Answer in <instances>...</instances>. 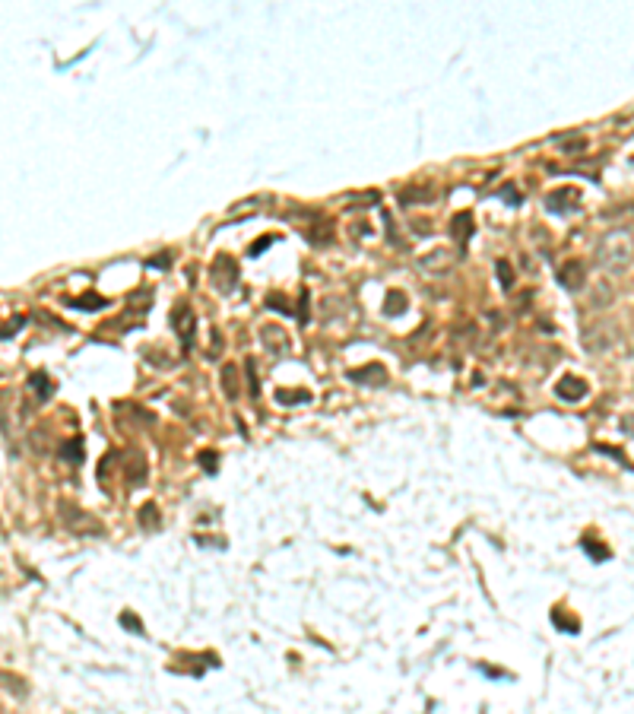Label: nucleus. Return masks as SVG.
Wrapping results in <instances>:
<instances>
[{"mask_svg":"<svg viewBox=\"0 0 634 714\" xmlns=\"http://www.w3.org/2000/svg\"><path fill=\"white\" fill-rule=\"evenodd\" d=\"M631 254H634V244H631V235L628 232H609V235H603L599 238V244H596V261H599V267H606V270H622V267H628L631 264Z\"/></svg>","mask_w":634,"mask_h":714,"instance_id":"1","label":"nucleus"},{"mask_svg":"<svg viewBox=\"0 0 634 714\" xmlns=\"http://www.w3.org/2000/svg\"><path fill=\"white\" fill-rule=\"evenodd\" d=\"M209 286H213L219 296H229L238 286V261L229 254H216V261L209 264Z\"/></svg>","mask_w":634,"mask_h":714,"instance_id":"2","label":"nucleus"},{"mask_svg":"<svg viewBox=\"0 0 634 714\" xmlns=\"http://www.w3.org/2000/svg\"><path fill=\"white\" fill-rule=\"evenodd\" d=\"M261 343H263V350L270 352V356H289V350H292V340H289V333H285L279 324H263L261 328Z\"/></svg>","mask_w":634,"mask_h":714,"instance_id":"3","label":"nucleus"},{"mask_svg":"<svg viewBox=\"0 0 634 714\" xmlns=\"http://www.w3.org/2000/svg\"><path fill=\"white\" fill-rule=\"evenodd\" d=\"M172 328L178 330V337H181V346L187 350L190 343H194V328H197V321H194V311H190V305L187 302H178L172 308Z\"/></svg>","mask_w":634,"mask_h":714,"instance_id":"4","label":"nucleus"},{"mask_svg":"<svg viewBox=\"0 0 634 714\" xmlns=\"http://www.w3.org/2000/svg\"><path fill=\"white\" fill-rule=\"evenodd\" d=\"M577 203H581V194L574 188H558L545 194V210L549 213H568V210H577Z\"/></svg>","mask_w":634,"mask_h":714,"instance_id":"5","label":"nucleus"},{"mask_svg":"<svg viewBox=\"0 0 634 714\" xmlns=\"http://www.w3.org/2000/svg\"><path fill=\"white\" fill-rule=\"evenodd\" d=\"M558 283H562L564 289H571V292L584 289V283H587V264L584 261L562 264V267H558Z\"/></svg>","mask_w":634,"mask_h":714,"instance_id":"6","label":"nucleus"},{"mask_svg":"<svg viewBox=\"0 0 634 714\" xmlns=\"http://www.w3.org/2000/svg\"><path fill=\"white\" fill-rule=\"evenodd\" d=\"M349 381H356V384H368V387H384L387 384V369L381 362L362 365V369H349Z\"/></svg>","mask_w":634,"mask_h":714,"instance_id":"7","label":"nucleus"},{"mask_svg":"<svg viewBox=\"0 0 634 714\" xmlns=\"http://www.w3.org/2000/svg\"><path fill=\"white\" fill-rule=\"evenodd\" d=\"M587 391H590L587 381L577 378V375H564V378L555 384V394H558L562 400H568V404H577V400H584V397H587Z\"/></svg>","mask_w":634,"mask_h":714,"instance_id":"8","label":"nucleus"},{"mask_svg":"<svg viewBox=\"0 0 634 714\" xmlns=\"http://www.w3.org/2000/svg\"><path fill=\"white\" fill-rule=\"evenodd\" d=\"M454 261L457 257L451 254V251H444V248H438V251H428L425 257H419V267L425 270V274H447V270L454 267Z\"/></svg>","mask_w":634,"mask_h":714,"instance_id":"9","label":"nucleus"},{"mask_svg":"<svg viewBox=\"0 0 634 714\" xmlns=\"http://www.w3.org/2000/svg\"><path fill=\"white\" fill-rule=\"evenodd\" d=\"M469 235H473V213L469 210H460V213L451 216V238L460 244V251L466 248Z\"/></svg>","mask_w":634,"mask_h":714,"instance_id":"10","label":"nucleus"},{"mask_svg":"<svg viewBox=\"0 0 634 714\" xmlns=\"http://www.w3.org/2000/svg\"><path fill=\"white\" fill-rule=\"evenodd\" d=\"M219 381H222V394H226L229 400H238V394H241V381H238V365L235 362H226L219 369Z\"/></svg>","mask_w":634,"mask_h":714,"instance_id":"11","label":"nucleus"},{"mask_svg":"<svg viewBox=\"0 0 634 714\" xmlns=\"http://www.w3.org/2000/svg\"><path fill=\"white\" fill-rule=\"evenodd\" d=\"M127 482L131 486H143L146 482V460H143V454H131V460H127Z\"/></svg>","mask_w":634,"mask_h":714,"instance_id":"12","label":"nucleus"},{"mask_svg":"<svg viewBox=\"0 0 634 714\" xmlns=\"http://www.w3.org/2000/svg\"><path fill=\"white\" fill-rule=\"evenodd\" d=\"M136 521H140L143 530H155L159 527V508H155L153 502H146V505L140 508V514H136Z\"/></svg>","mask_w":634,"mask_h":714,"instance_id":"13","label":"nucleus"},{"mask_svg":"<svg viewBox=\"0 0 634 714\" xmlns=\"http://www.w3.org/2000/svg\"><path fill=\"white\" fill-rule=\"evenodd\" d=\"M311 394L308 391H285V387H279L276 391V404L283 406H292V404H308Z\"/></svg>","mask_w":634,"mask_h":714,"instance_id":"14","label":"nucleus"},{"mask_svg":"<svg viewBox=\"0 0 634 714\" xmlns=\"http://www.w3.org/2000/svg\"><path fill=\"white\" fill-rule=\"evenodd\" d=\"M29 384H32V391L38 394V400H48L54 394V384L48 381V375H32L29 378Z\"/></svg>","mask_w":634,"mask_h":714,"instance_id":"15","label":"nucleus"},{"mask_svg":"<svg viewBox=\"0 0 634 714\" xmlns=\"http://www.w3.org/2000/svg\"><path fill=\"white\" fill-rule=\"evenodd\" d=\"M60 454H64V460H70V464H80V460H83V438H70Z\"/></svg>","mask_w":634,"mask_h":714,"instance_id":"16","label":"nucleus"},{"mask_svg":"<svg viewBox=\"0 0 634 714\" xmlns=\"http://www.w3.org/2000/svg\"><path fill=\"white\" fill-rule=\"evenodd\" d=\"M70 305H77L80 311H99V308H105V298H99V296H83V298H70Z\"/></svg>","mask_w":634,"mask_h":714,"instance_id":"17","label":"nucleus"},{"mask_svg":"<svg viewBox=\"0 0 634 714\" xmlns=\"http://www.w3.org/2000/svg\"><path fill=\"white\" fill-rule=\"evenodd\" d=\"M387 315H403V311H406V296H403V292H390V296H387Z\"/></svg>","mask_w":634,"mask_h":714,"instance_id":"18","label":"nucleus"},{"mask_svg":"<svg viewBox=\"0 0 634 714\" xmlns=\"http://www.w3.org/2000/svg\"><path fill=\"white\" fill-rule=\"evenodd\" d=\"M244 372H248V381H251V384H248L251 397H257V394H261V381H257V362H254V359H248V362H244Z\"/></svg>","mask_w":634,"mask_h":714,"instance_id":"19","label":"nucleus"},{"mask_svg":"<svg viewBox=\"0 0 634 714\" xmlns=\"http://www.w3.org/2000/svg\"><path fill=\"white\" fill-rule=\"evenodd\" d=\"M552 622H555L562 632H577V629H581V622H577L574 616H571V619H564V616H562V610H555V613H552Z\"/></svg>","mask_w":634,"mask_h":714,"instance_id":"20","label":"nucleus"},{"mask_svg":"<svg viewBox=\"0 0 634 714\" xmlns=\"http://www.w3.org/2000/svg\"><path fill=\"white\" fill-rule=\"evenodd\" d=\"M495 270H498L504 289H510V286H514V270H510V264L508 261H495Z\"/></svg>","mask_w":634,"mask_h":714,"instance_id":"21","label":"nucleus"},{"mask_svg":"<svg viewBox=\"0 0 634 714\" xmlns=\"http://www.w3.org/2000/svg\"><path fill=\"white\" fill-rule=\"evenodd\" d=\"M584 549H587V553L593 556V559H609V549H606L603 543H593L590 536H587V540H584Z\"/></svg>","mask_w":634,"mask_h":714,"instance_id":"22","label":"nucleus"},{"mask_svg":"<svg viewBox=\"0 0 634 714\" xmlns=\"http://www.w3.org/2000/svg\"><path fill=\"white\" fill-rule=\"evenodd\" d=\"M200 467L207 473H216V467H219V458H216V451H200Z\"/></svg>","mask_w":634,"mask_h":714,"instance_id":"23","label":"nucleus"},{"mask_svg":"<svg viewBox=\"0 0 634 714\" xmlns=\"http://www.w3.org/2000/svg\"><path fill=\"white\" fill-rule=\"evenodd\" d=\"M498 197H504V200H508L510 207H520V200H523V197L514 190V185H504V188L498 190Z\"/></svg>","mask_w":634,"mask_h":714,"instance_id":"24","label":"nucleus"},{"mask_svg":"<svg viewBox=\"0 0 634 714\" xmlns=\"http://www.w3.org/2000/svg\"><path fill=\"white\" fill-rule=\"evenodd\" d=\"M273 242H276V238H273V235H270V238H257V242H254V244H251V248H248V257H257V254H261L263 248H270Z\"/></svg>","mask_w":634,"mask_h":714,"instance_id":"25","label":"nucleus"},{"mask_svg":"<svg viewBox=\"0 0 634 714\" xmlns=\"http://www.w3.org/2000/svg\"><path fill=\"white\" fill-rule=\"evenodd\" d=\"M121 625H124V629H131V632H143V622H140V619H133L131 613H121Z\"/></svg>","mask_w":634,"mask_h":714,"instance_id":"26","label":"nucleus"},{"mask_svg":"<svg viewBox=\"0 0 634 714\" xmlns=\"http://www.w3.org/2000/svg\"><path fill=\"white\" fill-rule=\"evenodd\" d=\"M412 229H415V235H432V232H428V229H432V226H428V220H415Z\"/></svg>","mask_w":634,"mask_h":714,"instance_id":"27","label":"nucleus"},{"mask_svg":"<svg viewBox=\"0 0 634 714\" xmlns=\"http://www.w3.org/2000/svg\"><path fill=\"white\" fill-rule=\"evenodd\" d=\"M149 267H168V254H155L153 261H149Z\"/></svg>","mask_w":634,"mask_h":714,"instance_id":"28","label":"nucleus"},{"mask_svg":"<svg viewBox=\"0 0 634 714\" xmlns=\"http://www.w3.org/2000/svg\"><path fill=\"white\" fill-rule=\"evenodd\" d=\"M622 428H628V432L634 435V416H625V419H622Z\"/></svg>","mask_w":634,"mask_h":714,"instance_id":"29","label":"nucleus"}]
</instances>
